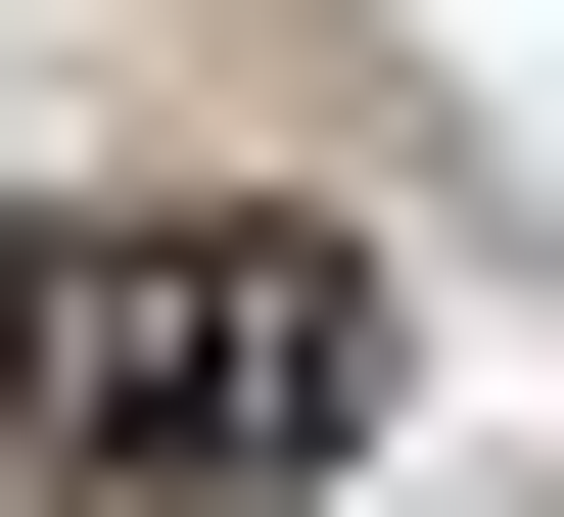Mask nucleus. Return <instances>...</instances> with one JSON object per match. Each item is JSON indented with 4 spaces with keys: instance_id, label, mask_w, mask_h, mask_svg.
<instances>
[{
    "instance_id": "obj_1",
    "label": "nucleus",
    "mask_w": 564,
    "mask_h": 517,
    "mask_svg": "<svg viewBox=\"0 0 564 517\" xmlns=\"http://www.w3.org/2000/svg\"><path fill=\"white\" fill-rule=\"evenodd\" d=\"M0 423L47 471H329L377 423V236H0Z\"/></svg>"
}]
</instances>
